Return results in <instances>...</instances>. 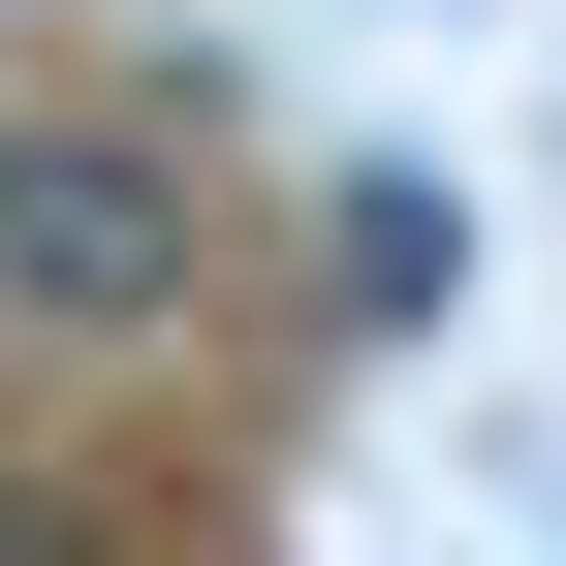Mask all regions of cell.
Here are the masks:
<instances>
[{"mask_svg":"<svg viewBox=\"0 0 566 566\" xmlns=\"http://www.w3.org/2000/svg\"><path fill=\"white\" fill-rule=\"evenodd\" d=\"M221 283V189L158 126H0V346H189Z\"/></svg>","mask_w":566,"mask_h":566,"instance_id":"6da1fadb","label":"cell"},{"mask_svg":"<svg viewBox=\"0 0 566 566\" xmlns=\"http://www.w3.org/2000/svg\"><path fill=\"white\" fill-rule=\"evenodd\" d=\"M315 283H346V315H378V346H409V315H441V283H472V252H441V189H315Z\"/></svg>","mask_w":566,"mask_h":566,"instance_id":"7a4b0ae2","label":"cell"},{"mask_svg":"<svg viewBox=\"0 0 566 566\" xmlns=\"http://www.w3.org/2000/svg\"><path fill=\"white\" fill-rule=\"evenodd\" d=\"M0 566H189V535H126V504H32V472H0Z\"/></svg>","mask_w":566,"mask_h":566,"instance_id":"3957f363","label":"cell"}]
</instances>
